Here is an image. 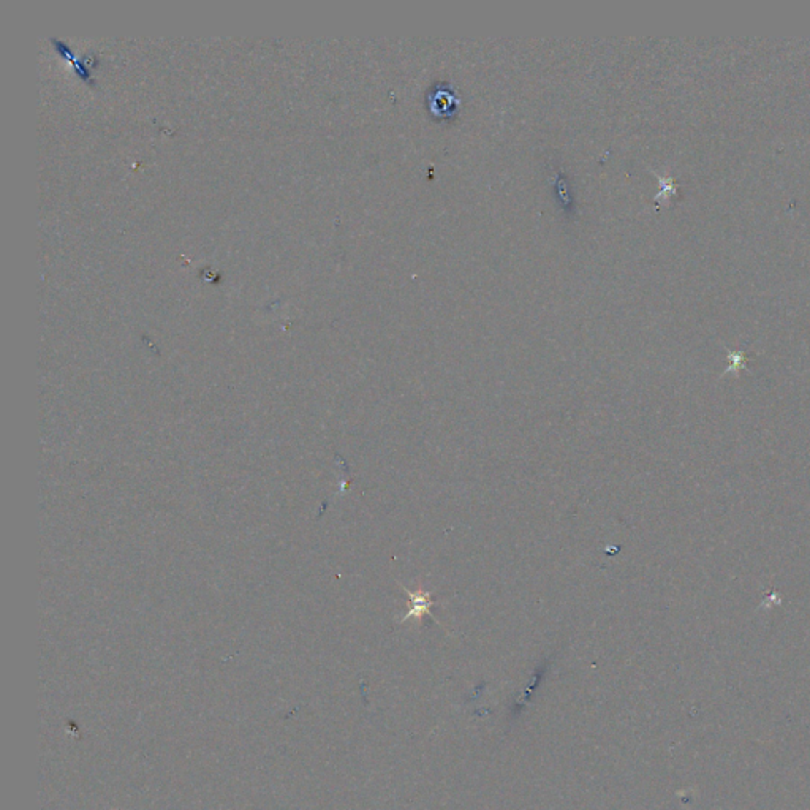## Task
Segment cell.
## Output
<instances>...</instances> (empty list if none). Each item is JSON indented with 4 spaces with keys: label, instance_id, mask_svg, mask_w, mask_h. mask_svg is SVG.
Wrapping results in <instances>:
<instances>
[{
    "label": "cell",
    "instance_id": "6da1fadb",
    "mask_svg": "<svg viewBox=\"0 0 810 810\" xmlns=\"http://www.w3.org/2000/svg\"><path fill=\"white\" fill-rule=\"evenodd\" d=\"M404 591L409 594L410 596V601H409V613L405 614L404 619L401 622H405L409 619H421L426 614L431 616V606H432V600H431V592H424V591H419V592H411L410 589L404 587Z\"/></svg>",
    "mask_w": 810,
    "mask_h": 810
}]
</instances>
